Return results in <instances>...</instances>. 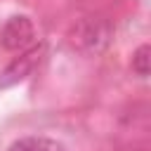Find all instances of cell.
I'll use <instances>...</instances> for the list:
<instances>
[{"instance_id": "7a4b0ae2", "label": "cell", "mask_w": 151, "mask_h": 151, "mask_svg": "<svg viewBox=\"0 0 151 151\" xmlns=\"http://www.w3.org/2000/svg\"><path fill=\"white\" fill-rule=\"evenodd\" d=\"M33 40H35V28L26 14L9 17L0 28V45L7 52H24L33 45Z\"/></svg>"}, {"instance_id": "6da1fadb", "label": "cell", "mask_w": 151, "mask_h": 151, "mask_svg": "<svg viewBox=\"0 0 151 151\" xmlns=\"http://www.w3.org/2000/svg\"><path fill=\"white\" fill-rule=\"evenodd\" d=\"M111 24L104 17H85L68 31V45L83 54H99L111 40Z\"/></svg>"}, {"instance_id": "277c9868", "label": "cell", "mask_w": 151, "mask_h": 151, "mask_svg": "<svg viewBox=\"0 0 151 151\" xmlns=\"http://www.w3.org/2000/svg\"><path fill=\"white\" fill-rule=\"evenodd\" d=\"M9 151H66V149L61 142L50 137H21L9 146Z\"/></svg>"}, {"instance_id": "5b68a950", "label": "cell", "mask_w": 151, "mask_h": 151, "mask_svg": "<svg viewBox=\"0 0 151 151\" xmlns=\"http://www.w3.org/2000/svg\"><path fill=\"white\" fill-rule=\"evenodd\" d=\"M149 45H139L132 54V71L139 76V78H146L149 76Z\"/></svg>"}, {"instance_id": "3957f363", "label": "cell", "mask_w": 151, "mask_h": 151, "mask_svg": "<svg viewBox=\"0 0 151 151\" xmlns=\"http://www.w3.org/2000/svg\"><path fill=\"white\" fill-rule=\"evenodd\" d=\"M42 52H45V47H42V45H35V47L24 50L19 57H14V59L5 66V71L0 73V90H7V87H12V85L26 80V78L33 73V68L40 64Z\"/></svg>"}]
</instances>
